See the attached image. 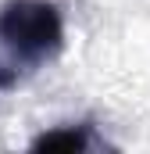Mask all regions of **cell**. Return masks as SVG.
Segmentation results:
<instances>
[{"label": "cell", "instance_id": "cell-2", "mask_svg": "<svg viewBox=\"0 0 150 154\" xmlns=\"http://www.w3.org/2000/svg\"><path fill=\"white\" fill-rule=\"evenodd\" d=\"M89 147H97L89 122L57 125V129H46V133H39L32 140V151H89Z\"/></svg>", "mask_w": 150, "mask_h": 154}, {"label": "cell", "instance_id": "cell-1", "mask_svg": "<svg viewBox=\"0 0 150 154\" xmlns=\"http://www.w3.org/2000/svg\"><path fill=\"white\" fill-rule=\"evenodd\" d=\"M64 47V22L50 0H4L0 7V90L50 65Z\"/></svg>", "mask_w": 150, "mask_h": 154}]
</instances>
